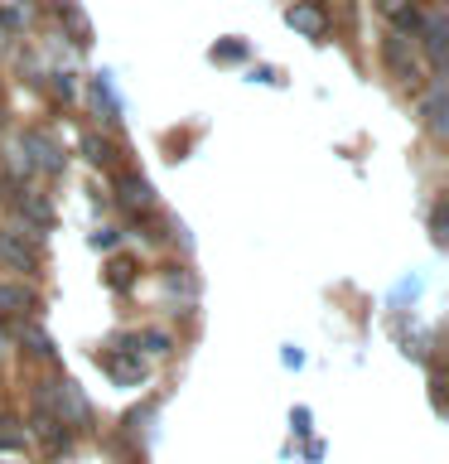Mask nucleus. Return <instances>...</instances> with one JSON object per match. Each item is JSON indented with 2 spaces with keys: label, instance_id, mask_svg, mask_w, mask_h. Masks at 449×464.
<instances>
[{
  "label": "nucleus",
  "instance_id": "f8f14e48",
  "mask_svg": "<svg viewBox=\"0 0 449 464\" xmlns=\"http://www.w3.org/2000/svg\"><path fill=\"white\" fill-rule=\"evenodd\" d=\"M213 53H217V58H242L246 49H242V44H237V39H227V44H217V49H213Z\"/></svg>",
  "mask_w": 449,
  "mask_h": 464
},
{
  "label": "nucleus",
  "instance_id": "9b49d317",
  "mask_svg": "<svg viewBox=\"0 0 449 464\" xmlns=\"http://www.w3.org/2000/svg\"><path fill=\"white\" fill-rule=\"evenodd\" d=\"M126 203H130V208H150V184H145V179H126Z\"/></svg>",
  "mask_w": 449,
  "mask_h": 464
},
{
  "label": "nucleus",
  "instance_id": "9d476101",
  "mask_svg": "<svg viewBox=\"0 0 449 464\" xmlns=\"http://www.w3.org/2000/svg\"><path fill=\"white\" fill-rule=\"evenodd\" d=\"M20 339L29 343V353H39V358H49V353H53V348H49V334H43L39 324H24V329H20Z\"/></svg>",
  "mask_w": 449,
  "mask_h": 464
},
{
  "label": "nucleus",
  "instance_id": "1a4fd4ad",
  "mask_svg": "<svg viewBox=\"0 0 449 464\" xmlns=\"http://www.w3.org/2000/svg\"><path fill=\"white\" fill-rule=\"evenodd\" d=\"M34 295H29L24 285H0V310H29Z\"/></svg>",
  "mask_w": 449,
  "mask_h": 464
},
{
  "label": "nucleus",
  "instance_id": "ddd939ff",
  "mask_svg": "<svg viewBox=\"0 0 449 464\" xmlns=\"http://www.w3.org/2000/svg\"><path fill=\"white\" fill-rule=\"evenodd\" d=\"M396 5H401V0H377V10H382V14H391Z\"/></svg>",
  "mask_w": 449,
  "mask_h": 464
},
{
  "label": "nucleus",
  "instance_id": "f257e3e1",
  "mask_svg": "<svg viewBox=\"0 0 449 464\" xmlns=\"http://www.w3.org/2000/svg\"><path fill=\"white\" fill-rule=\"evenodd\" d=\"M39 406H53V416L63 420V426H87V416H92V406H87L82 387L68 382V377H53V382H43Z\"/></svg>",
  "mask_w": 449,
  "mask_h": 464
},
{
  "label": "nucleus",
  "instance_id": "39448f33",
  "mask_svg": "<svg viewBox=\"0 0 449 464\" xmlns=\"http://www.w3.org/2000/svg\"><path fill=\"white\" fill-rule=\"evenodd\" d=\"M420 34H425V53H430V63L440 68V63H444V44H449V24H444V14H430V20H420Z\"/></svg>",
  "mask_w": 449,
  "mask_h": 464
},
{
  "label": "nucleus",
  "instance_id": "4468645a",
  "mask_svg": "<svg viewBox=\"0 0 449 464\" xmlns=\"http://www.w3.org/2000/svg\"><path fill=\"white\" fill-rule=\"evenodd\" d=\"M0 358H5V334H0Z\"/></svg>",
  "mask_w": 449,
  "mask_h": 464
},
{
  "label": "nucleus",
  "instance_id": "0eeeda50",
  "mask_svg": "<svg viewBox=\"0 0 449 464\" xmlns=\"http://www.w3.org/2000/svg\"><path fill=\"white\" fill-rule=\"evenodd\" d=\"M425 116H430V130L435 136H444L449 130V121H444V87L435 82V92H430V102H425Z\"/></svg>",
  "mask_w": 449,
  "mask_h": 464
},
{
  "label": "nucleus",
  "instance_id": "20e7f679",
  "mask_svg": "<svg viewBox=\"0 0 449 464\" xmlns=\"http://www.w3.org/2000/svg\"><path fill=\"white\" fill-rule=\"evenodd\" d=\"M0 261L10 271H34V252L24 246V232H0Z\"/></svg>",
  "mask_w": 449,
  "mask_h": 464
},
{
  "label": "nucleus",
  "instance_id": "423d86ee",
  "mask_svg": "<svg viewBox=\"0 0 449 464\" xmlns=\"http://www.w3.org/2000/svg\"><path fill=\"white\" fill-rule=\"evenodd\" d=\"M34 435H39V440L43 445H68V430H63V420H58V416H49V411H39L34 416Z\"/></svg>",
  "mask_w": 449,
  "mask_h": 464
},
{
  "label": "nucleus",
  "instance_id": "6e6552de",
  "mask_svg": "<svg viewBox=\"0 0 449 464\" xmlns=\"http://www.w3.org/2000/svg\"><path fill=\"white\" fill-rule=\"evenodd\" d=\"M391 24H396V34H406V29L416 34V29H420V10L411 5V0H401V5L391 10Z\"/></svg>",
  "mask_w": 449,
  "mask_h": 464
},
{
  "label": "nucleus",
  "instance_id": "7ed1b4c3",
  "mask_svg": "<svg viewBox=\"0 0 449 464\" xmlns=\"http://www.w3.org/2000/svg\"><path fill=\"white\" fill-rule=\"evenodd\" d=\"M285 20H290V29H300L304 39H324V29H329L324 10H319V5H310V0H300V5H290V10H285Z\"/></svg>",
  "mask_w": 449,
  "mask_h": 464
},
{
  "label": "nucleus",
  "instance_id": "f03ea898",
  "mask_svg": "<svg viewBox=\"0 0 449 464\" xmlns=\"http://www.w3.org/2000/svg\"><path fill=\"white\" fill-rule=\"evenodd\" d=\"M382 58H387V68L396 72V78L406 82V87H420V63H416V49L406 44L401 34H387L382 39Z\"/></svg>",
  "mask_w": 449,
  "mask_h": 464
}]
</instances>
